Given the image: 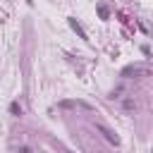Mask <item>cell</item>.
Wrapping results in <instances>:
<instances>
[{"mask_svg":"<svg viewBox=\"0 0 153 153\" xmlns=\"http://www.w3.org/2000/svg\"><path fill=\"white\" fill-rule=\"evenodd\" d=\"M69 26H72V29H74V31L79 33V38H84V41H88V36H86V31H84V29L79 26V22H76V19H69Z\"/></svg>","mask_w":153,"mask_h":153,"instance_id":"2","label":"cell"},{"mask_svg":"<svg viewBox=\"0 0 153 153\" xmlns=\"http://www.w3.org/2000/svg\"><path fill=\"white\" fill-rule=\"evenodd\" d=\"M98 14H100L103 19H108V7H105V5H100V7H98Z\"/></svg>","mask_w":153,"mask_h":153,"instance_id":"5","label":"cell"},{"mask_svg":"<svg viewBox=\"0 0 153 153\" xmlns=\"http://www.w3.org/2000/svg\"><path fill=\"white\" fill-rule=\"evenodd\" d=\"M10 112H12V115H14V117H19V115H22V105H19V103H17V100H14V103H12V105H10Z\"/></svg>","mask_w":153,"mask_h":153,"instance_id":"3","label":"cell"},{"mask_svg":"<svg viewBox=\"0 0 153 153\" xmlns=\"http://www.w3.org/2000/svg\"><path fill=\"white\" fill-rule=\"evenodd\" d=\"M19 153H33V151H31L29 146H22V148H19Z\"/></svg>","mask_w":153,"mask_h":153,"instance_id":"6","label":"cell"},{"mask_svg":"<svg viewBox=\"0 0 153 153\" xmlns=\"http://www.w3.org/2000/svg\"><path fill=\"white\" fill-rule=\"evenodd\" d=\"M134 108H136V103H134L131 98H127V100H124V110L129 112V110H134Z\"/></svg>","mask_w":153,"mask_h":153,"instance_id":"4","label":"cell"},{"mask_svg":"<svg viewBox=\"0 0 153 153\" xmlns=\"http://www.w3.org/2000/svg\"><path fill=\"white\" fill-rule=\"evenodd\" d=\"M96 129H98V131H100V134H103V136H105V139H108L110 143H115V146L120 143V136H117V134H115L112 129H108L105 124H96Z\"/></svg>","mask_w":153,"mask_h":153,"instance_id":"1","label":"cell"}]
</instances>
